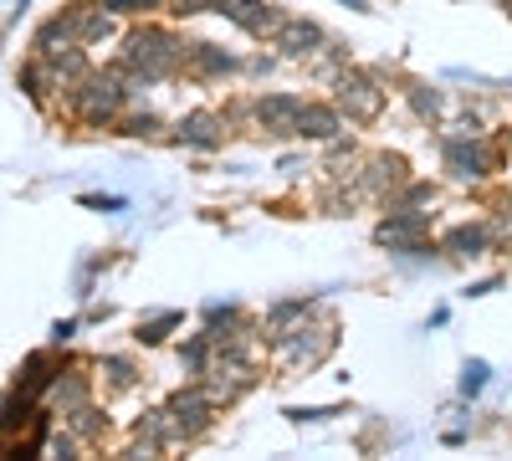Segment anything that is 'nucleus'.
<instances>
[{
  "mask_svg": "<svg viewBox=\"0 0 512 461\" xmlns=\"http://www.w3.org/2000/svg\"><path fill=\"white\" fill-rule=\"evenodd\" d=\"M118 67L128 72V82H134V88H154V82L175 77V72L185 67V41L169 36V31H159V26H134V31L123 36Z\"/></svg>",
  "mask_w": 512,
  "mask_h": 461,
  "instance_id": "f257e3e1",
  "label": "nucleus"
},
{
  "mask_svg": "<svg viewBox=\"0 0 512 461\" xmlns=\"http://www.w3.org/2000/svg\"><path fill=\"white\" fill-rule=\"evenodd\" d=\"M123 108H128L123 67H108V72L93 67L82 82H72V88H67V113L82 123V129H113Z\"/></svg>",
  "mask_w": 512,
  "mask_h": 461,
  "instance_id": "f03ea898",
  "label": "nucleus"
},
{
  "mask_svg": "<svg viewBox=\"0 0 512 461\" xmlns=\"http://www.w3.org/2000/svg\"><path fill=\"white\" fill-rule=\"evenodd\" d=\"M318 313V308H313ZM308 313V318H313ZM308 318H297L287 333H277L272 339V359L287 369V374H308V369H318L333 349H338V323L323 313L318 323H308Z\"/></svg>",
  "mask_w": 512,
  "mask_h": 461,
  "instance_id": "7ed1b4c3",
  "label": "nucleus"
},
{
  "mask_svg": "<svg viewBox=\"0 0 512 461\" xmlns=\"http://www.w3.org/2000/svg\"><path fill=\"white\" fill-rule=\"evenodd\" d=\"M159 410H164V451H169V446L200 441V436L210 431V421H216V400H210L195 380H190L185 390H175Z\"/></svg>",
  "mask_w": 512,
  "mask_h": 461,
  "instance_id": "20e7f679",
  "label": "nucleus"
},
{
  "mask_svg": "<svg viewBox=\"0 0 512 461\" xmlns=\"http://www.w3.org/2000/svg\"><path fill=\"white\" fill-rule=\"evenodd\" d=\"M333 108L354 123H374L384 113V82L374 72H359V67H338L333 72Z\"/></svg>",
  "mask_w": 512,
  "mask_h": 461,
  "instance_id": "39448f33",
  "label": "nucleus"
},
{
  "mask_svg": "<svg viewBox=\"0 0 512 461\" xmlns=\"http://www.w3.org/2000/svg\"><path fill=\"white\" fill-rule=\"evenodd\" d=\"M441 159H446L451 180H461V185H477V180H487L497 170V154L487 149L482 134H451L441 144Z\"/></svg>",
  "mask_w": 512,
  "mask_h": 461,
  "instance_id": "423d86ee",
  "label": "nucleus"
},
{
  "mask_svg": "<svg viewBox=\"0 0 512 461\" xmlns=\"http://www.w3.org/2000/svg\"><path fill=\"white\" fill-rule=\"evenodd\" d=\"M405 180H410V164H405L400 154H369L359 170H354L359 200H390Z\"/></svg>",
  "mask_w": 512,
  "mask_h": 461,
  "instance_id": "0eeeda50",
  "label": "nucleus"
},
{
  "mask_svg": "<svg viewBox=\"0 0 512 461\" xmlns=\"http://www.w3.org/2000/svg\"><path fill=\"white\" fill-rule=\"evenodd\" d=\"M216 16H226L231 26H241L246 36H262V41L287 21L277 6H267V0H216Z\"/></svg>",
  "mask_w": 512,
  "mask_h": 461,
  "instance_id": "6e6552de",
  "label": "nucleus"
},
{
  "mask_svg": "<svg viewBox=\"0 0 512 461\" xmlns=\"http://www.w3.org/2000/svg\"><path fill=\"white\" fill-rule=\"evenodd\" d=\"M297 113H303V98H292V93H267V98L251 103V118L262 123V134H272V139L297 134Z\"/></svg>",
  "mask_w": 512,
  "mask_h": 461,
  "instance_id": "1a4fd4ad",
  "label": "nucleus"
},
{
  "mask_svg": "<svg viewBox=\"0 0 512 461\" xmlns=\"http://www.w3.org/2000/svg\"><path fill=\"white\" fill-rule=\"evenodd\" d=\"M175 139H180L185 149L210 154V149H221V144H226V118H221V113H210V108H195V113H185V118L175 123Z\"/></svg>",
  "mask_w": 512,
  "mask_h": 461,
  "instance_id": "9d476101",
  "label": "nucleus"
},
{
  "mask_svg": "<svg viewBox=\"0 0 512 461\" xmlns=\"http://www.w3.org/2000/svg\"><path fill=\"white\" fill-rule=\"evenodd\" d=\"M16 82H21V93H26L36 108H57V98L67 93L62 77H57V67H52L47 57H31V62L16 72Z\"/></svg>",
  "mask_w": 512,
  "mask_h": 461,
  "instance_id": "9b49d317",
  "label": "nucleus"
},
{
  "mask_svg": "<svg viewBox=\"0 0 512 461\" xmlns=\"http://www.w3.org/2000/svg\"><path fill=\"white\" fill-rule=\"evenodd\" d=\"M425 236H431V216H425V211H390L374 226V241L390 246V251H400L410 241H425Z\"/></svg>",
  "mask_w": 512,
  "mask_h": 461,
  "instance_id": "f8f14e48",
  "label": "nucleus"
},
{
  "mask_svg": "<svg viewBox=\"0 0 512 461\" xmlns=\"http://www.w3.org/2000/svg\"><path fill=\"white\" fill-rule=\"evenodd\" d=\"M272 47L282 52V57H292V62H308L318 47H323V26H313V21H282L277 31H272Z\"/></svg>",
  "mask_w": 512,
  "mask_h": 461,
  "instance_id": "ddd939ff",
  "label": "nucleus"
},
{
  "mask_svg": "<svg viewBox=\"0 0 512 461\" xmlns=\"http://www.w3.org/2000/svg\"><path fill=\"white\" fill-rule=\"evenodd\" d=\"M441 251H446V257H456V262H477V257H487V251H492V236H487L482 221H461V226H451L441 236Z\"/></svg>",
  "mask_w": 512,
  "mask_h": 461,
  "instance_id": "4468645a",
  "label": "nucleus"
},
{
  "mask_svg": "<svg viewBox=\"0 0 512 461\" xmlns=\"http://www.w3.org/2000/svg\"><path fill=\"white\" fill-rule=\"evenodd\" d=\"M57 374H62V359H57L52 349H41V354H31V359H26V369H21V380H16V395L36 405L41 395L52 390V380H57Z\"/></svg>",
  "mask_w": 512,
  "mask_h": 461,
  "instance_id": "2eb2a0df",
  "label": "nucleus"
},
{
  "mask_svg": "<svg viewBox=\"0 0 512 461\" xmlns=\"http://www.w3.org/2000/svg\"><path fill=\"white\" fill-rule=\"evenodd\" d=\"M333 134H344V113L333 103H303V113H297V139L328 144Z\"/></svg>",
  "mask_w": 512,
  "mask_h": 461,
  "instance_id": "dca6fc26",
  "label": "nucleus"
},
{
  "mask_svg": "<svg viewBox=\"0 0 512 461\" xmlns=\"http://www.w3.org/2000/svg\"><path fill=\"white\" fill-rule=\"evenodd\" d=\"M241 62L231 57V52H221L216 41H190L185 47V72L190 77H231Z\"/></svg>",
  "mask_w": 512,
  "mask_h": 461,
  "instance_id": "f3484780",
  "label": "nucleus"
},
{
  "mask_svg": "<svg viewBox=\"0 0 512 461\" xmlns=\"http://www.w3.org/2000/svg\"><path fill=\"white\" fill-rule=\"evenodd\" d=\"M67 16H72V31H77L82 47H93V41L113 36V16L98 6V0H77V6H67Z\"/></svg>",
  "mask_w": 512,
  "mask_h": 461,
  "instance_id": "a211bd4d",
  "label": "nucleus"
},
{
  "mask_svg": "<svg viewBox=\"0 0 512 461\" xmlns=\"http://www.w3.org/2000/svg\"><path fill=\"white\" fill-rule=\"evenodd\" d=\"M47 395H52V405L67 415V410H77V405L93 400V374H88V369H62Z\"/></svg>",
  "mask_w": 512,
  "mask_h": 461,
  "instance_id": "6ab92c4d",
  "label": "nucleus"
},
{
  "mask_svg": "<svg viewBox=\"0 0 512 461\" xmlns=\"http://www.w3.org/2000/svg\"><path fill=\"white\" fill-rule=\"evenodd\" d=\"M31 47H36V57H57V52H67V47H82L77 31H72V16L62 11V16H52V21H41L36 36H31Z\"/></svg>",
  "mask_w": 512,
  "mask_h": 461,
  "instance_id": "aec40b11",
  "label": "nucleus"
},
{
  "mask_svg": "<svg viewBox=\"0 0 512 461\" xmlns=\"http://www.w3.org/2000/svg\"><path fill=\"white\" fill-rule=\"evenodd\" d=\"M62 426H67V431H72V436H77L82 446H98V441L108 436V415H103V410H98V405L88 400V405L67 410V415H62Z\"/></svg>",
  "mask_w": 512,
  "mask_h": 461,
  "instance_id": "412c9836",
  "label": "nucleus"
},
{
  "mask_svg": "<svg viewBox=\"0 0 512 461\" xmlns=\"http://www.w3.org/2000/svg\"><path fill=\"white\" fill-rule=\"evenodd\" d=\"M313 308H318L313 298H287V303H272V308H267V318H262V339L272 344L277 333H287V328H292L297 318H308Z\"/></svg>",
  "mask_w": 512,
  "mask_h": 461,
  "instance_id": "4be33fe9",
  "label": "nucleus"
},
{
  "mask_svg": "<svg viewBox=\"0 0 512 461\" xmlns=\"http://www.w3.org/2000/svg\"><path fill=\"white\" fill-rule=\"evenodd\" d=\"M405 98H410V113L420 123H441V113H446V93L441 88H431V82H410Z\"/></svg>",
  "mask_w": 512,
  "mask_h": 461,
  "instance_id": "5701e85b",
  "label": "nucleus"
},
{
  "mask_svg": "<svg viewBox=\"0 0 512 461\" xmlns=\"http://www.w3.org/2000/svg\"><path fill=\"white\" fill-rule=\"evenodd\" d=\"M98 374H103V385L118 390V395L139 385V364L128 359V354H103V359H98Z\"/></svg>",
  "mask_w": 512,
  "mask_h": 461,
  "instance_id": "b1692460",
  "label": "nucleus"
},
{
  "mask_svg": "<svg viewBox=\"0 0 512 461\" xmlns=\"http://www.w3.org/2000/svg\"><path fill=\"white\" fill-rule=\"evenodd\" d=\"M236 328H246V313H241L236 303H210V308H205V333H210L216 344L231 339Z\"/></svg>",
  "mask_w": 512,
  "mask_h": 461,
  "instance_id": "393cba45",
  "label": "nucleus"
},
{
  "mask_svg": "<svg viewBox=\"0 0 512 461\" xmlns=\"http://www.w3.org/2000/svg\"><path fill=\"white\" fill-rule=\"evenodd\" d=\"M210 349H216V339H210L205 328L185 339V349H180V364H185V374H190V380H200V369L210 364Z\"/></svg>",
  "mask_w": 512,
  "mask_h": 461,
  "instance_id": "a878e982",
  "label": "nucleus"
},
{
  "mask_svg": "<svg viewBox=\"0 0 512 461\" xmlns=\"http://www.w3.org/2000/svg\"><path fill=\"white\" fill-rule=\"evenodd\" d=\"M118 123H123V134H128V139H154V134L164 129V118L149 113V108H139V113H118Z\"/></svg>",
  "mask_w": 512,
  "mask_h": 461,
  "instance_id": "bb28decb",
  "label": "nucleus"
},
{
  "mask_svg": "<svg viewBox=\"0 0 512 461\" xmlns=\"http://www.w3.org/2000/svg\"><path fill=\"white\" fill-rule=\"evenodd\" d=\"M180 323H185V313H175V308H169V313H159V318L139 323V333H134V339H139V344H164V339H169V328H180Z\"/></svg>",
  "mask_w": 512,
  "mask_h": 461,
  "instance_id": "cd10ccee",
  "label": "nucleus"
},
{
  "mask_svg": "<svg viewBox=\"0 0 512 461\" xmlns=\"http://www.w3.org/2000/svg\"><path fill=\"white\" fill-rule=\"evenodd\" d=\"M308 62H313V67H318L323 77H333L338 67H349V47H338V41H328V36H323V47H318V52H313Z\"/></svg>",
  "mask_w": 512,
  "mask_h": 461,
  "instance_id": "c85d7f7f",
  "label": "nucleus"
},
{
  "mask_svg": "<svg viewBox=\"0 0 512 461\" xmlns=\"http://www.w3.org/2000/svg\"><path fill=\"white\" fill-rule=\"evenodd\" d=\"M487 374H492L487 359H466V369H461V395H466V400L482 395V390H487Z\"/></svg>",
  "mask_w": 512,
  "mask_h": 461,
  "instance_id": "c756f323",
  "label": "nucleus"
},
{
  "mask_svg": "<svg viewBox=\"0 0 512 461\" xmlns=\"http://www.w3.org/2000/svg\"><path fill=\"white\" fill-rule=\"evenodd\" d=\"M487 236H492V246H507L512 251V200L502 205V216L487 221Z\"/></svg>",
  "mask_w": 512,
  "mask_h": 461,
  "instance_id": "7c9ffc66",
  "label": "nucleus"
},
{
  "mask_svg": "<svg viewBox=\"0 0 512 461\" xmlns=\"http://www.w3.org/2000/svg\"><path fill=\"white\" fill-rule=\"evenodd\" d=\"M108 16H139V11H159V0H98Z\"/></svg>",
  "mask_w": 512,
  "mask_h": 461,
  "instance_id": "2f4dec72",
  "label": "nucleus"
},
{
  "mask_svg": "<svg viewBox=\"0 0 512 461\" xmlns=\"http://www.w3.org/2000/svg\"><path fill=\"white\" fill-rule=\"evenodd\" d=\"M159 6L175 16H200V11H216V0H159Z\"/></svg>",
  "mask_w": 512,
  "mask_h": 461,
  "instance_id": "473e14b6",
  "label": "nucleus"
},
{
  "mask_svg": "<svg viewBox=\"0 0 512 461\" xmlns=\"http://www.w3.org/2000/svg\"><path fill=\"white\" fill-rule=\"evenodd\" d=\"M82 205H88V211H108V216L128 211V200H123V195H82Z\"/></svg>",
  "mask_w": 512,
  "mask_h": 461,
  "instance_id": "72a5a7b5",
  "label": "nucleus"
},
{
  "mask_svg": "<svg viewBox=\"0 0 512 461\" xmlns=\"http://www.w3.org/2000/svg\"><path fill=\"white\" fill-rule=\"evenodd\" d=\"M47 451H52V456H77V451H82V441H77V436L62 426L57 436H47Z\"/></svg>",
  "mask_w": 512,
  "mask_h": 461,
  "instance_id": "f704fd0d",
  "label": "nucleus"
},
{
  "mask_svg": "<svg viewBox=\"0 0 512 461\" xmlns=\"http://www.w3.org/2000/svg\"><path fill=\"white\" fill-rule=\"evenodd\" d=\"M77 333V318H62V323H52V344H67Z\"/></svg>",
  "mask_w": 512,
  "mask_h": 461,
  "instance_id": "c9c22d12",
  "label": "nucleus"
},
{
  "mask_svg": "<svg viewBox=\"0 0 512 461\" xmlns=\"http://www.w3.org/2000/svg\"><path fill=\"white\" fill-rule=\"evenodd\" d=\"M344 6H349V11H369V6H364V0H344Z\"/></svg>",
  "mask_w": 512,
  "mask_h": 461,
  "instance_id": "e433bc0d",
  "label": "nucleus"
},
{
  "mask_svg": "<svg viewBox=\"0 0 512 461\" xmlns=\"http://www.w3.org/2000/svg\"><path fill=\"white\" fill-rule=\"evenodd\" d=\"M507 149H512V129H507Z\"/></svg>",
  "mask_w": 512,
  "mask_h": 461,
  "instance_id": "4c0bfd02",
  "label": "nucleus"
},
{
  "mask_svg": "<svg viewBox=\"0 0 512 461\" xmlns=\"http://www.w3.org/2000/svg\"><path fill=\"white\" fill-rule=\"evenodd\" d=\"M507 16H512V0H507Z\"/></svg>",
  "mask_w": 512,
  "mask_h": 461,
  "instance_id": "58836bf2",
  "label": "nucleus"
}]
</instances>
